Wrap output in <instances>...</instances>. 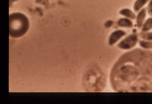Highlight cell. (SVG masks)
<instances>
[{
    "mask_svg": "<svg viewBox=\"0 0 152 104\" xmlns=\"http://www.w3.org/2000/svg\"><path fill=\"white\" fill-rule=\"evenodd\" d=\"M115 91L152 92V52L136 49L123 54L113 66L110 76Z\"/></svg>",
    "mask_w": 152,
    "mask_h": 104,
    "instance_id": "1",
    "label": "cell"
},
{
    "mask_svg": "<svg viewBox=\"0 0 152 104\" xmlns=\"http://www.w3.org/2000/svg\"><path fill=\"white\" fill-rule=\"evenodd\" d=\"M9 35L12 38L23 36L29 27L28 18L21 13H13L9 15Z\"/></svg>",
    "mask_w": 152,
    "mask_h": 104,
    "instance_id": "2",
    "label": "cell"
},
{
    "mask_svg": "<svg viewBox=\"0 0 152 104\" xmlns=\"http://www.w3.org/2000/svg\"><path fill=\"white\" fill-rule=\"evenodd\" d=\"M138 35L136 32L128 35L118 44V46L123 50H129L135 46L138 42Z\"/></svg>",
    "mask_w": 152,
    "mask_h": 104,
    "instance_id": "3",
    "label": "cell"
},
{
    "mask_svg": "<svg viewBox=\"0 0 152 104\" xmlns=\"http://www.w3.org/2000/svg\"><path fill=\"white\" fill-rule=\"evenodd\" d=\"M126 34V32L122 30H117L113 32L109 37V45L111 46L114 45Z\"/></svg>",
    "mask_w": 152,
    "mask_h": 104,
    "instance_id": "4",
    "label": "cell"
},
{
    "mask_svg": "<svg viewBox=\"0 0 152 104\" xmlns=\"http://www.w3.org/2000/svg\"><path fill=\"white\" fill-rule=\"evenodd\" d=\"M147 8H143L138 12L136 16V20L137 26L138 29L142 28L145 22L147 15Z\"/></svg>",
    "mask_w": 152,
    "mask_h": 104,
    "instance_id": "5",
    "label": "cell"
},
{
    "mask_svg": "<svg viewBox=\"0 0 152 104\" xmlns=\"http://www.w3.org/2000/svg\"><path fill=\"white\" fill-rule=\"evenodd\" d=\"M117 24L122 28H132L133 27V22L131 19L126 18H120L117 22Z\"/></svg>",
    "mask_w": 152,
    "mask_h": 104,
    "instance_id": "6",
    "label": "cell"
},
{
    "mask_svg": "<svg viewBox=\"0 0 152 104\" xmlns=\"http://www.w3.org/2000/svg\"><path fill=\"white\" fill-rule=\"evenodd\" d=\"M119 13L121 15L130 19L134 20L136 18V14L131 10L128 8H124L121 10Z\"/></svg>",
    "mask_w": 152,
    "mask_h": 104,
    "instance_id": "7",
    "label": "cell"
},
{
    "mask_svg": "<svg viewBox=\"0 0 152 104\" xmlns=\"http://www.w3.org/2000/svg\"><path fill=\"white\" fill-rule=\"evenodd\" d=\"M150 0H136L135 1L133 9L135 13H138L143 7L147 3L149 2Z\"/></svg>",
    "mask_w": 152,
    "mask_h": 104,
    "instance_id": "8",
    "label": "cell"
},
{
    "mask_svg": "<svg viewBox=\"0 0 152 104\" xmlns=\"http://www.w3.org/2000/svg\"><path fill=\"white\" fill-rule=\"evenodd\" d=\"M152 29V17L148 18L145 21L141 28V31L143 32H149Z\"/></svg>",
    "mask_w": 152,
    "mask_h": 104,
    "instance_id": "9",
    "label": "cell"
},
{
    "mask_svg": "<svg viewBox=\"0 0 152 104\" xmlns=\"http://www.w3.org/2000/svg\"><path fill=\"white\" fill-rule=\"evenodd\" d=\"M139 36L143 40L145 41H152V32H140L138 34Z\"/></svg>",
    "mask_w": 152,
    "mask_h": 104,
    "instance_id": "10",
    "label": "cell"
},
{
    "mask_svg": "<svg viewBox=\"0 0 152 104\" xmlns=\"http://www.w3.org/2000/svg\"><path fill=\"white\" fill-rule=\"evenodd\" d=\"M139 45L142 48L146 50L152 49V41L140 40Z\"/></svg>",
    "mask_w": 152,
    "mask_h": 104,
    "instance_id": "11",
    "label": "cell"
},
{
    "mask_svg": "<svg viewBox=\"0 0 152 104\" xmlns=\"http://www.w3.org/2000/svg\"><path fill=\"white\" fill-rule=\"evenodd\" d=\"M147 11L148 15L150 16H152V0H150L148 3Z\"/></svg>",
    "mask_w": 152,
    "mask_h": 104,
    "instance_id": "12",
    "label": "cell"
},
{
    "mask_svg": "<svg viewBox=\"0 0 152 104\" xmlns=\"http://www.w3.org/2000/svg\"><path fill=\"white\" fill-rule=\"evenodd\" d=\"M113 24V21L112 20H108L105 24V27L106 28H109L112 26Z\"/></svg>",
    "mask_w": 152,
    "mask_h": 104,
    "instance_id": "13",
    "label": "cell"
}]
</instances>
